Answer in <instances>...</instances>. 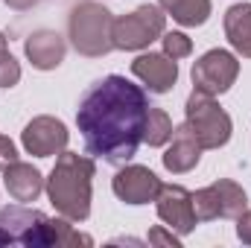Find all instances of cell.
<instances>
[{
	"mask_svg": "<svg viewBox=\"0 0 251 248\" xmlns=\"http://www.w3.org/2000/svg\"><path fill=\"white\" fill-rule=\"evenodd\" d=\"M21 82V64L9 50H0V88H15Z\"/></svg>",
	"mask_w": 251,
	"mask_h": 248,
	"instance_id": "cell-21",
	"label": "cell"
},
{
	"mask_svg": "<svg viewBox=\"0 0 251 248\" xmlns=\"http://www.w3.org/2000/svg\"><path fill=\"white\" fill-rule=\"evenodd\" d=\"M24 53L32 67L38 70H56L64 62V53H67V44L59 32L53 29H38L32 32L26 41H24Z\"/></svg>",
	"mask_w": 251,
	"mask_h": 248,
	"instance_id": "cell-12",
	"label": "cell"
},
{
	"mask_svg": "<svg viewBox=\"0 0 251 248\" xmlns=\"http://www.w3.org/2000/svg\"><path fill=\"white\" fill-rule=\"evenodd\" d=\"M111 29H114V15L102 3H94V0L73 6L70 21H67V32H70L76 53L88 59H102L114 50Z\"/></svg>",
	"mask_w": 251,
	"mask_h": 248,
	"instance_id": "cell-4",
	"label": "cell"
},
{
	"mask_svg": "<svg viewBox=\"0 0 251 248\" xmlns=\"http://www.w3.org/2000/svg\"><path fill=\"white\" fill-rule=\"evenodd\" d=\"M114 196L126 201V204H149L155 201L158 190H161V178L149 170V167H123L114 181H111Z\"/></svg>",
	"mask_w": 251,
	"mask_h": 248,
	"instance_id": "cell-10",
	"label": "cell"
},
{
	"mask_svg": "<svg viewBox=\"0 0 251 248\" xmlns=\"http://www.w3.org/2000/svg\"><path fill=\"white\" fill-rule=\"evenodd\" d=\"M67 125L50 114H41V117H32L29 123L24 125L21 131V143L29 155L35 158H50V155H59L67 146Z\"/></svg>",
	"mask_w": 251,
	"mask_h": 248,
	"instance_id": "cell-9",
	"label": "cell"
},
{
	"mask_svg": "<svg viewBox=\"0 0 251 248\" xmlns=\"http://www.w3.org/2000/svg\"><path fill=\"white\" fill-rule=\"evenodd\" d=\"M131 73L149 88V94H170L178 82V64L167 53H143L131 62Z\"/></svg>",
	"mask_w": 251,
	"mask_h": 248,
	"instance_id": "cell-11",
	"label": "cell"
},
{
	"mask_svg": "<svg viewBox=\"0 0 251 248\" xmlns=\"http://www.w3.org/2000/svg\"><path fill=\"white\" fill-rule=\"evenodd\" d=\"M161 41H164V53L170 56V59H187L190 53H193V41H190L184 32H164L161 35Z\"/></svg>",
	"mask_w": 251,
	"mask_h": 248,
	"instance_id": "cell-20",
	"label": "cell"
},
{
	"mask_svg": "<svg viewBox=\"0 0 251 248\" xmlns=\"http://www.w3.org/2000/svg\"><path fill=\"white\" fill-rule=\"evenodd\" d=\"M164 26H167V12L155 3H143L134 12L114 18L111 29L114 50H143L164 35Z\"/></svg>",
	"mask_w": 251,
	"mask_h": 248,
	"instance_id": "cell-6",
	"label": "cell"
},
{
	"mask_svg": "<svg viewBox=\"0 0 251 248\" xmlns=\"http://www.w3.org/2000/svg\"><path fill=\"white\" fill-rule=\"evenodd\" d=\"M225 35L240 56L251 59V3H234L225 12Z\"/></svg>",
	"mask_w": 251,
	"mask_h": 248,
	"instance_id": "cell-15",
	"label": "cell"
},
{
	"mask_svg": "<svg viewBox=\"0 0 251 248\" xmlns=\"http://www.w3.org/2000/svg\"><path fill=\"white\" fill-rule=\"evenodd\" d=\"M213 190H216V198H219V216L237 219L243 210H249V196L237 181L219 178V181H213Z\"/></svg>",
	"mask_w": 251,
	"mask_h": 248,
	"instance_id": "cell-17",
	"label": "cell"
},
{
	"mask_svg": "<svg viewBox=\"0 0 251 248\" xmlns=\"http://www.w3.org/2000/svg\"><path fill=\"white\" fill-rule=\"evenodd\" d=\"M0 246H24V248H73L94 246L88 234L73 231L70 219H50L35 207L12 204L0 207Z\"/></svg>",
	"mask_w": 251,
	"mask_h": 248,
	"instance_id": "cell-2",
	"label": "cell"
},
{
	"mask_svg": "<svg viewBox=\"0 0 251 248\" xmlns=\"http://www.w3.org/2000/svg\"><path fill=\"white\" fill-rule=\"evenodd\" d=\"M184 117H187L184 123L201 143V149H219L231 140L234 123H231L228 111H222V105L213 99V94H207L201 88H193V94L187 97Z\"/></svg>",
	"mask_w": 251,
	"mask_h": 248,
	"instance_id": "cell-5",
	"label": "cell"
},
{
	"mask_svg": "<svg viewBox=\"0 0 251 248\" xmlns=\"http://www.w3.org/2000/svg\"><path fill=\"white\" fill-rule=\"evenodd\" d=\"M199 158H201V143L196 140V134L190 131L187 123L178 125V128L173 131L170 149L164 152V167H167L170 173H176V175H184L190 170H196Z\"/></svg>",
	"mask_w": 251,
	"mask_h": 248,
	"instance_id": "cell-14",
	"label": "cell"
},
{
	"mask_svg": "<svg viewBox=\"0 0 251 248\" xmlns=\"http://www.w3.org/2000/svg\"><path fill=\"white\" fill-rule=\"evenodd\" d=\"M47 178L32 167V164H24V161H15L3 170V187L6 193L15 198V201H35L41 193H44Z\"/></svg>",
	"mask_w": 251,
	"mask_h": 248,
	"instance_id": "cell-13",
	"label": "cell"
},
{
	"mask_svg": "<svg viewBox=\"0 0 251 248\" xmlns=\"http://www.w3.org/2000/svg\"><path fill=\"white\" fill-rule=\"evenodd\" d=\"M149 243H152V246H173V248L181 246V240L176 237V231L167 234V231H161V228H152V231H149Z\"/></svg>",
	"mask_w": 251,
	"mask_h": 248,
	"instance_id": "cell-23",
	"label": "cell"
},
{
	"mask_svg": "<svg viewBox=\"0 0 251 248\" xmlns=\"http://www.w3.org/2000/svg\"><path fill=\"white\" fill-rule=\"evenodd\" d=\"M6 6H12V9H18V12H26V9H32L38 0H3Z\"/></svg>",
	"mask_w": 251,
	"mask_h": 248,
	"instance_id": "cell-25",
	"label": "cell"
},
{
	"mask_svg": "<svg viewBox=\"0 0 251 248\" xmlns=\"http://www.w3.org/2000/svg\"><path fill=\"white\" fill-rule=\"evenodd\" d=\"M237 237L251 246V210H243L240 216H237Z\"/></svg>",
	"mask_w": 251,
	"mask_h": 248,
	"instance_id": "cell-24",
	"label": "cell"
},
{
	"mask_svg": "<svg viewBox=\"0 0 251 248\" xmlns=\"http://www.w3.org/2000/svg\"><path fill=\"white\" fill-rule=\"evenodd\" d=\"M149 97L126 76H105L94 82L76 108V125L85 137V149L111 167H126L143 143V123Z\"/></svg>",
	"mask_w": 251,
	"mask_h": 248,
	"instance_id": "cell-1",
	"label": "cell"
},
{
	"mask_svg": "<svg viewBox=\"0 0 251 248\" xmlns=\"http://www.w3.org/2000/svg\"><path fill=\"white\" fill-rule=\"evenodd\" d=\"M240 76V62L228 50H207L199 62L193 64V85L207 94H225Z\"/></svg>",
	"mask_w": 251,
	"mask_h": 248,
	"instance_id": "cell-7",
	"label": "cell"
},
{
	"mask_svg": "<svg viewBox=\"0 0 251 248\" xmlns=\"http://www.w3.org/2000/svg\"><path fill=\"white\" fill-rule=\"evenodd\" d=\"M94 158L79 152H59L56 167L47 178V196L56 213L70 222H85L91 216V187H94Z\"/></svg>",
	"mask_w": 251,
	"mask_h": 248,
	"instance_id": "cell-3",
	"label": "cell"
},
{
	"mask_svg": "<svg viewBox=\"0 0 251 248\" xmlns=\"http://www.w3.org/2000/svg\"><path fill=\"white\" fill-rule=\"evenodd\" d=\"M193 210H196V219H199V222L219 219V198H216L213 184L201 187V190H196V193H193Z\"/></svg>",
	"mask_w": 251,
	"mask_h": 248,
	"instance_id": "cell-19",
	"label": "cell"
},
{
	"mask_svg": "<svg viewBox=\"0 0 251 248\" xmlns=\"http://www.w3.org/2000/svg\"><path fill=\"white\" fill-rule=\"evenodd\" d=\"M18 161V149H15V143L6 137V134H0V170H6L9 164H15Z\"/></svg>",
	"mask_w": 251,
	"mask_h": 248,
	"instance_id": "cell-22",
	"label": "cell"
},
{
	"mask_svg": "<svg viewBox=\"0 0 251 248\" xmlns=\"http://www.w3.org/2000/svg\"><path fill=\"white\" fill-rule=\"evenodd\" d=\"M173 120H170V114L164 111V108H155V105H149V111H146V123H143V143H149V146H164L167 140H173Z\"/></svg>",
	"mask_w": 251,
	"mask_h": 248,
	"instance_id": "cell-18",
	"label": "cell"
},
{
	"mask_svg": "<svg viewBox=\"0 0 251 248\" xmlns=\"http://www.w3.org/2000/svg\"><path fill=\"white\" fill-rule=\"evenodd\" d=\"M0 50H9V47H6V35H3V32H0Z\"/></svg>",
	"mask_w": 251,
	"mask_h": 248,
	"instance_id": "cell-26",
	"label": "cell"
},
{
	"mask_svg": "<svg viewBox=\"0 0 251 248\" xmlns=\"http://www.w3.org/2000/svg\"><path fill=\"white\" fill-rule=\"evenodd\" d=\"M155 207H158L161 222H167V228L176 231L178 237H187L199 222L193 210V193L181 184H161L155 196Z\"/></svg>",
	"mask_w": 251,
	"mask_h": 248,
	"instance_id": "cell-8",
	"label": "cell"
},
{
	"mask_svg": "<svg viewBox=\"0 0 251 248\" xmlns=\"http://www.w3.org/2000/svg\"><path fill=\"white\" fill-rule=\"evenodd\" d=\"M161 9L181 26H201L210 18V0H161Z\"/></svg>",
	"mask_w": 251,
	"mask_h": 248,
	"instance_id": "cell-16",
	"label": "cell"
}]
</instances>
